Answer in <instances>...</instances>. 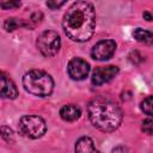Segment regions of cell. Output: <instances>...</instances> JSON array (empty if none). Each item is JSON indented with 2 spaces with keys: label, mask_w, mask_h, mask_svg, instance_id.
<instances>
[{
  "label": "cell",
  "mask_w": 153,
  "mask_h": 153,
  "mask_svg": "<svg viewBox=\"0 0 153 153\" xmlns=\"http://www.w3.org/2000/svg\"><path fill=\"white\" fill-rule=\"evenodd\" d=\"M63 31L68 38L75 42L88 41L96 27V12L91 2H73L63 16Z\"/></svg>",
  "instance_id": "6da1fadb"
},
{
  "label": "cell",
  "mask_w": 153,
  "mask_h": 153,
  "mask_svg": "<svg viewBox=\"0 0 153 153\" xmlns=\"http://www.w3.org/2000/svg\"><path fill=\"white\" fill-rule=\"evenodd\" d=\"M87 112L91 123L97 129L105 133L117 129L123 117L120 106L104 97H97L92 99L87 106Z\"/></svg>",
  "instance_id": "7a4b0ae2"
},
{
  "label": "cell",
  "mask_w": 153,
  "mask_h": 153,
  "mask_svg": "<svg viewBox=\"0 0 153 153\" xmlns=\"http://www.w3.org/2000/svg\"><path fill=\"white\" fill-rule=\"evenodd\" d=\"M24 88L37 97H48L51 94L54 88L53 78L44 71L31 69L23 76Z\"/></svg>",
  "instance_id": "3957f363"
},
{
  "label": "cell",
  "mask_w": 153,
  "mask_h": 153,
  "mask_svg": "<svg viewBox=\"0 0 153 153\" xmlns=\"http://www.w3.org/2000/svg\"><path fill=\"white\" fill-rule=\"evenodd\" d=\"M18 128H19V131L24 136L30 137V139H38L43 136L47 131L45 121L42 117L35 116V115L23 116L19 120Z\"/></svg>",
  "instance_id": "277c9868"
},
{
  "label": "cell",
  "mask_w": 153,
  "mask_h": 153,
  "mask_svg": "<svg viewBox=\"0 0 153 153\" xmlns=\"http://www.w3.org/2000/svg\"><path fill=\"white\" fill-rule=\"evenodd\" d=\"M61 45V39L57 32L53 30L43 31L37 38V48L42 55L50 57L59 53Z\"/></svg>",
  "instance_id": "5b68a950"
},
{
  "label": "cell",
  "mask_w": 153,
  "mask_h": 153,
  "mask_svg": "<svg viewBox=\"0 0 153 153\" xmlns=\"http://www.w3.org/2000/svg\"><path fill=\"white\" fill-rule=\"evenodd\" d=\"M116 50V42L112 39H103L96 43L92 48L91 55L94 60L105 61L109 60Z\"/></svg>",
  "instance_id": "8992f818"
},
{
  "label": "cell",
  "mask_w": 153,
  "mask_h": 153,
  "mask_svg": "<svg viewBox=\"0 0 153 153\" xmlns=\"http://www.w3.org/2000/svg\"><path fill=\"white\" fill-rule=\"evenodd\" d=\"M67 72L73 80H84L90 73V65L81 57H74L68 62Z\"/></svg>",
  "instance_id": "52a82bcc"
},
{
  "label": "cell",
  "mask_w": 153,
  "mask_h": 153,
  "mask_svg": "<svg viewBox=\"0 0 153 153\" xmlns=\"http://www.w3.org/2000/svg\"><path fill=\"white\" fill-rule=\"evenodd\" d=\"M117 74H118V67L116 66L109 65V66L97 67L92 74V84L96 86H100L112 80Z\"/></svg>",
  "instance_id": "ba28073f"
},
{
  "label": "cell",
  "mask_w": 153,
  "mask_h": 153,
  "mask_svg": "<svg viewBox=\"0 0 153 153\" xmlns=\"http://www.w3.org/2000/svg\"><path fill=\"white\" fill-rule=\"evenodd\" d=\"M18 96V90L12 79L4 72H0V97L5 99H14Z\"/></svg>",
  "instance_id": "9c48e42d"
},
{
  "label": "cell",
  "mask_w": 153,
  "mask_h": 153,
  "mask_svg": "<svg viewBox=\"0 0 153 153\" xmlns=\"http://www.w3.org/2000/svg\"><path fill=\"white\" fill-rule=\"evenodd\" d=\"M80 115H81V110L75 104H67L60 109L61 118L63 121H67V122H73V121L78 120L80 117Z\"/></svg>",
  "instance_id": "30bf717a"
},
{
  "label": "cell",
  "mask_w": 153,
  "mask_h": 153,
  "mask_svg": "<svg viewBox=\"0 0 153 153\" xmlns=\"http://www.w3.org/2000/svg\"><path fill=\"white\" fill-rule=\"evenodd\" d=\"M75 153H100V152L96 148L93 141L90 137L82 136L75 143Z\"/></svg>",
  "instance_id": "8fae6325"
},
{
  "label": "cell",
  "mask_w": 153,
  "mask_h": 153,
  "mask_svg": "<svg viewBox=\"0 0 153 153\" xmlns=\"http://www.w3.org/2000/svg\"><path fill=\"white\" fill-rule=\"evenodd\" d=\"M133 36L136 41L139 42H143L146 44H152V39H153V36H152V32L148 31V30H143L141 27H137L134 30L133 32Z\"/></svg>",
  "instance_id": "7c38bea8"
},
{
  "label": "cell",
  "mask_w": 153,
  "mask_h": 153,
  "mask_svg": "<svg viewBox=\"0 0 153 153\" xmlns=\"http://www.w3.org/2000/svg\"><path fill=\"white\" fill-rule=\"evenodd\" d=\"M26 27V22L23 20V19H19V18H8L5 20L4 23V29L6 31H14L16 29H19V27Z\"/></svg>",
  "instance_id": "4fadbf2b"
},
{
  "label": "cell",
  "mask_w": 153,
  "mask_h": 153,
  "mask_svg": "<svg viewBox=\"0 0 153 153\" xmlns=\"http://www.w3.org/2000/svg\"><path fill=\"white\" fill-rule=\"evenodd\" d=\"M0 135L1 137L8 142V143H12L14 141V134H13V130L10 128V127H6V126H2L0 128Z\"/></svg>",
  "instance_id": "5bb4252c"
},
{
  "label": "cell",
  "mask_w": 153,
  "mask_h": 153,
  "mask_svg": "<svg viewBox=\"0 0 153 153\" xmlns=\"http://www.w3.org/2000/svg\"><path fill=\"white\" fill-rule=\"evenodd\" d=\"M42 18H43V14H42L41 12H35V13H32V16L30 17L29 22L26 23V27H29V29L35 27L37 24H39V23H41Z\"/></svg>",
  "instance_id": "9a60e30c"
},
{
  "label": "cell",
  "mask_w": 153,
  "mask_h": 153,
  "mask_svg": "<svg viewBox=\"0 0 153 153\" xmlns=\"http://www.w3.org/2000/svg\"><path fill=\"white\" fill-rule=\"evenodd\" d=\"M152 102H153L152 96H148V97H146V98L142 100V103H141V110H142L146 115H148V116H152Z\"/></svg>",
  "instance_id": "2e32d148"
},
{
  "label": "cell",
  "mask_w": 153,
  "mask_h": 153,
  "mask_svg": "<svg viewBox=\"0 0 153 153\" xmlns=\"http://www.w3.org/2000/svg\"><path fill=\"white\" fill-rule=\"evenodd\" d=\"M20 2L19 1H0V7H2L4 10H13V8H18L20 7Z\"/></svg>",
  "instance_id": "e0dca14e"
},
{
  "label": "cell",
  "mask_w": 153,
  "mask_h": 153,
  "mask_svg": "<svg viewBox=\"0 0 153 153\" xmlns=\"http://www.w3.org/2000/svg\"><path fill=\"white\" fill-rule=\"evenodd\" d=\"M142 130H143V133H146L148 135L152 134V120L151 118H147L142 122Z\"/></svg>",
  "instance_id": "ac0fdd59"
},
{
  "label": "cell",
  "mask_w": 153,
  "mask_h": 153,
  "mask_svg": "<svg viewBox=\"0 0 153 153\" xmlns=\"http://www.w3.org/2000/svg\"><path fill=\"white\" fill-rule=\"evenodd\" d=\"M62 5H65V1H47V6L51 10H56Z\"/></svg>",
  "instance_id": "d6986e66"
},
{
  "label": "cell",
  "mask_w": 153,
  "mask_h": 153,
  "mask_svg": "<svg viewBox=\"0 0 153 153\" xmlns=\"http://www.w3.org/2000/svg\"><path fill=\"white\" fill-rule=\"evenodd\" d=\"M111 153H129V151L124 146H117L111 151Z\"/></svg>",
  "instance_id": "ffe728a7"
},
{
  "label": "cell",
  "mask_w": 153,
  "mask_h": 153,
  "mask_svg": "<svg viewBox=\"0 0 153 153\" xmlns=\"http://www.w3.org/2000/svg\"><path fill=\"white\" fill-rule=\"evenodd\" d=\"M143 18L147 20V22H151L152 20V14L149 12H143Z\"/></svg>",
  "instance_id": "44dd1931"
}]
</instances>
